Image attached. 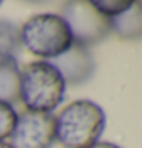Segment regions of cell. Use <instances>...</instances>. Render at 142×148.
I'll return each instance as SVG.
<instances>
[{
	"label": "cell",
	"mask_w": 142,
	"mask_h": 148,
	"mask_svg": "<svg viewBox=\"0 0 142 148\" xmlns=\"http://www.w3.org/2000/svg\"><path fill=\"white\" fill-rule=\"evenodd\" d=\"M106 128V113L96 102L78 99L55 116V139L64 148H89Z\"/></svg>",
	"instance_id": "1"
},
{
	"label": "cell",
	"mask_w": 142,
	"mask_h": 148,
	"mask_svg": "<svg viewBox=\"0 0 142 148\" xmlns=\"http://www.w3.org/2000/svg\"><path fill=\"white\" fill-rule=\"evenodd\" d=\"M64 95L66 83L51 61H32L20 70V102L26 112L52 113Z\"/></svg>",
	"instance_id": "2"
},
{
	"label": "cell",
	"mask_w": 142,
	"mask_h": 148,
	"mask_svg": "<svg viewBox=\"0 0 142 148\" xmlns=\"http://www.w3.org/2000/svg\"><path fill=\"white\" fill-rule=\"evenodd\" d=\"M20 43L45 61L64 53L73 45L72 32L60 14H37L20 28Z\"/></svg>",
	"instance_id": "3"
},
{
	"label": "cell",
	"mask_w": 142,
	"mask_h": 148,
	"mask_svg": "<svg viewBox=\"0 0 142 148\" xmlns=\"http://www.w3.org/2000/svg\"><path fill=\"white\" fill-rule=\"evenodd\" d=\"M61 17L66 20L73 43L89 47L106 40L110 29V20L98 12L92 2L75 0L64 5Z\"/></svg>",
	"instance_id": "4"
},
{
	"label": "cell",
	"mask_w": 142,
	"mask_h": 148,
	"mask_svg": "<svg viewBox=\"0 0 142 148\" xmlns=\"http://www.w3.org/2000/svg\"><path fill=\"white\" fill-rule=\"evenodd\" d=\"M12 148H52L55 139V116L52 113L23 112L11 134Z\"/></svg>",
	"instance_id": "5"
},
{
	"label": "cell",
	"mask_w": 142,
	"mask_h": 148,
	"mask_svg": "<svg viewBox=\"0 0 142 148\" xmlns=\"http://www.w3.org/2000/svg\"><path fill=\"white\" fill-rule=\"evenodd\" d=\"M63 76L66 86H80L87 83L95 73V58L90 49L73 43L60 57L51 61Z\"/></svg>",
	"instance_id": "6"
},
{
	"label": "cell",
	"mask_w": 142,
	"mask_h": 148,
	"mask_svg": "<svg viewBox=\"0 0 142 148\" xmlns=\"http://www.w3.org/2000/svg\"><path fill=\"white\" fill-rule=\"evenodd\" d=\"M0 101L12 107L20 102V67L14 57L0 60Z\"/></svg>",
	"instance_id": "7"
},
{
	"label": "cell",
	"mask_w": 142,
	"mask_h": 148,
	"mask_svg": "<svg viewBox=\"0 0 142 148\" xmlns=\"http://www.w3.org/2000/svg\"><path fill=\"white\" fill-rule=\"evenodd\" d=\"M142 5L133 2L122 14L110 18V29L124 40H136L142 35Z\"/></svg>",
	"instance_id": "8"
},
{
	"label": "cell",
	"mask_w": 142,
	"mask_h": 148,
	"mask_svg": "<svg viewBox=\"0 0 142 148\" xmlns=\"http://www.w3.org/2000/svg\"><path fill=\"white\" fill-rule=\"evenodd\" d=\"M20 49V29L12 21L0 20V60L9 57L17 58Z\"/></svg>",
	"instance_id": "9"
},
{
	"label": "cell",
	"mask_w": 142,
	"mask_h": 148,
	"mask_svg": "<svg viewBox=\"0 0 142 148\" xmlns=\"http://www.w3.org/2000/svg\"><path fill=\"white\" fill-rule=\"evenodd\" d=\"M19 113L12 106L0 101V142H5L11 138L17 124Z\"/></svg>",
	"instance_id": "10"
},
{
	"label": "cell",
	"mask_w": 142,
	"mask_h": 148,
	"mask_svg": "<svg viewBox=\"0 0 142 148\" xmlns=\"http://www.w3.org/2000/svg\"><path fill=\"white\" fill-rule=\"evenodd\" d=\"M133 2H121V0H106V2H92V5L95 6V9L98 12H101L104 17H107L108 20L116 17V15L122 14L124 11H127L130 6H132Z\"/></svg>",
	"instance_id": "11"
},
{
	"label": "cell",
	"mask_w": 142,
	"mask_h": 148,
	"mask_svg": "<svg viewBox=\"0 0 142 148\" xmlns=\"http://www.w3.org/2000/svg\"><path fill=\"white\" fill-rule=\"evenodd\" d=\"M89 148H121V147H118L116 144H113V142H107V140L99 142V140H98L96 144H93V145L89 147Z\"/></svg>",
	"instance_id": "12"
},
{
	"label": "cell",
	"mask_w": 142,
	"mask_h": 148,
	"mask_svg": "<svg viewBox=\"0 0 142 148\" xmlns=\"http://www.w3.org/2000/svg\"><path fill=\"white\" fill-rule=\"evenodd\" d=\"M0 148H12L9 142H0Z\"/></svg>",
	"instance_id": "13"
},
{
	"label": "cell",
	"mask_w": 142,
	"mask_h": 148,
	"mask_svg": "<svg viewBox=\"0 0 142 148\" xmlns=\"http://www.w3.org/2000/svg\"><path fill=\"white\" fill-rule=\"evenodd\" d=\"M0 5H2V2H0Z\"/></svg>",
	"instance_id": "14"
}]
</instances>
